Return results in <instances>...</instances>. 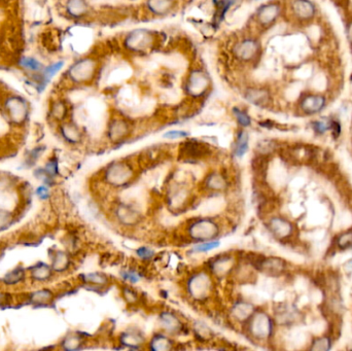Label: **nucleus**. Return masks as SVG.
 <instances>
[{
  "mask_svg": "<svg viewBox=\"0 0 352 351\" xmlns=\"http://www.w3.org/2000/svg\"><path fill=\"white\" fill-rule=\"evenodd\" d=\"M138 171L128 159L114 160L101 171V181L111 189L122 190L130 187L137 179Z\"/></svg>",
  "mask_w": 352,
  "mask_h": 351,
  "instance_id": "1",
  "label": "nucleus"
},
{
  "mask_svg": "<svg viewBox=\"0 0 352 351\" xmlns=\"http://www.w3.org/2000/svg\"><path fill=\"white\" fill-rule=\"evenodd\" d=\"M0 109L8 119L11 126L24 127L31 114L29 100L22 94L14 91H4L0 93Z\"/></svg>",
  "mask_w": 352,
  "mask_h": 351,
  "instance_id": "2",
  "label": "nucleus"
},
{
  "mask_svg": "<svg viewBox=\"0 0 352 351\" xmlns=\"http://www.w3.org/2000/svg\"><path fill=\"white\" fill-rule=\"evenodd\" d=\"M100 70L99 60L93 56H84L75 59L65 70L63 79L74 88H82L92 85Z\"/></svg>",
  "mask_w": 352,
  "mask_h": 351,
  "instance_id": "3",
  "label": "nucleus"
},
{
  "mask_svg": "<svg viewBox=\"0 0 352 351\" xmlns=\"http://www.w3.org/2000/svg\"><path fill=\"white\" fill-rule=\"evenodd\" d=\"M223 226L219 219L213 217H198L191 219L185 226V237L193 243L219 239Z\"/></svg>",
  "mask_w": 352,
  "mask_h": 351,
  "instance_id": "4",
  "label": "nucleus"
},
{
  "mask_svg": "<svg viewBox=\"0 0 352 351\" xmlns=\"http://www.w3.org/2000/svg\"><path fill=\"white\" fill-rule=\"evenodd\" d=\"M185 290L194 302H205L213 294L214 277L206 268L197 270L187 278Z\"/></svg>",
  "mask_w": 352,
  "mask_h": 351,
  "instance_id": "5",
  "label": "nucleus"
},
{
  "mask_svg": "<svg viewBox=\"0 0 352 351\" xmlns=\"http://www.w3.org/2000/svg\"><path fill=\"white\" fill-rule=\"evenodd\" d=\"M263 47L259 37L255 35H243L236 40L231 48L233 59L240 65H252L262 56Z\"/></svg>",
  "mask_w": 352,
  "mask_h": 351,
  "instance_id": "6",
  "label": "nucleus"
},
{
  "mask_svg": "<svg viewBox=\"0 0 352 351\" xmlns=\"http://www.w3.org/2000/svg\"><path fill=\"white\" fill-rule=\"evenodd\" d=\"M157 41L155 32L146 28H135L124 35L122 45L126 52L142 55L151 51L157 45Z\"/></svg>",
  "mask_w": 352,
  "mask_h": 351,
  "instance_id": "7",
  "label": "nucleus"
},
{
  "mask_svg": "<svg viewBox=\"0 0 352 351\" xmlns=\"http://www.w3.org/2000/svg\"><path fill=\"white\" fill-rule=\"evenodd\" d=\"M212 87L211 77L208 72L200 67H192L184 81V91L185 93L194 100L203 99L210 93Z\"/></svg>",
  "mask_w": 352,
  "mask_h": 351,
  "instance_id": "8",
  "label": "nucleus"
},
{
  "mask_svg": "<svg viewBox=\"0 0 352 351\" xmlns=\"http://www.w3.org/2000/svg\"><path fill=\"white\" fill-rule=\"evenodd\" d=\"M243 332L251 340L263 342L269 340L274 330L273 318L264 310H256L250 318L242 325Z\"/></svg>",
  "mask_w": 352,
  "mask_h": 351,
  "instance_id": "9",
  "label": "nucleus"
},
{
  "mask_svg": "<svg viewBox=\"0 0 352 351\" xmlns=\"http://www.w3.org/2000/svg\"><path fill=\"white\" fill-rule=\"evenodd\" d=\"M192 201L193 192L188 183L174 181L168 186L166 193V204L170 211H183L192 204Z\"/></svg>",
  "mask_w": 352,
  "mask_h": 351,
  "instance_id": "10",
  "label": "nucleus"
},
{
  "mask_svg": "<svg viewBox=\"0 0 352 351\" xmlns=\"http://www.w3.org/2000/svg\"><path fill=\"white\" fill-rule=\"evenodd\" d=\"M113 220L124 228H135L143 220V215L137 206L127 202H116L111 207Z\"/></svg>",
  "mask_w": 352,
  "mask_h": 351,
  "instance_id": "11",
  "label": "nucleus"
},
{
  "mask_svg": "<svg viewBox=\"0 0 352 351\" xmlns=\"http://www.w3.org/2000/svg\"><path fill=\"white\" fill-rule=\"evenodd\" d=\"M213 154L212 146L198 139H188L181 143L179 148L180 158L185 161H199L204 160Z\"/></svg>",
  "mask_w": 352,
  "mask_h": 351,
  "instance_id": "12",
  "label": "nucleus"
},
{
  "mask_svg": "<svg viewBox=\"0 0 352 351\" xmlns=\"http://www.w3.org/2000/svg\"><path fill=\"white\" fill-rule=\"evenodd\" d=\"M282 14V5L276 0L261 5L253 16L256 25L261 29H268L272 27Z\"/></svg>",
  "mask_w": 352,
  "mask_h": 351,
  "instance_id": "13",
  "label": "nucleus"
},
{
  "mask_svg": "<svg viewBox=\"0 0 352 351\" xmlns=\"http://www.w3.org/2000/svg\"><path fill=\"white\" fill-rule=\"evenodd\" d=\"M237 263L238 258L234 254L223 252L208 260L206 263V269L213 275L214 278L222 279L230 276L233 273Z\"/></svg>",
  "mask_w": 352,
  "mask_h": 351,
  "instance_id": "14",
  "label": "nucleus"
},
{
  "mask_svg": "<svg viewBox=\"0 0 352 351\" xmlns=\"http://www.w3.org/2000/svg\"><path fill=\"white\" fill-rule=\"evenodd\" d=\"M131 122L122 115H113L109 119L106 127V137L112 144H120L126 141L132 134Z\"/></svg>",
  "mask_w": 352,
  "mask_h": 351,
  "instance_id": "15",
  "label": "nucleus"
},
{
  "mask_svg": "<svg viewBox=\"0 0 352 351\" xmlns=\"http://www.w3.org/2000/svg\"><path fill=\"white\" fill-rule=\"evenodd\" d=\"M229 180L221 170H212L203 178L200 190L209 195H221L229 189Z\"/></svg>",
  "mask_w": 352,
  "mask_h": 351,
  "instance_id": "16",
  "label": "nucleus"
},
{
  "mask_svg": "<svg viewBox=\"0 0 352 351\" xmlns=\"http://www.w3.org/2000/svg\"><path fill=\"white\" fill-rule=\"evenodd\" d=\"M160 330L173 337L185 332L186 325L184 320L172 310H163L158 316Z\"/></svg>",
  "mask_w": 352,
  "mask_h": 351,
  "instance_id": "17",
  "label": "nucleus"
},
{
  "mask_svg": "<svg viewBox=\"0 0 352 351\" xmlns=\"http://www.w3.org/2000/svg\"><path fill=\"white\" fill-rule=\"evenodd\" d=\"M58 134L61 139L68 145H80L83 143L85 134L81 126L73 120H66L57 125Z\"/></svg>",
  "mask_w": 352,
  "mask_h": 351,
  "instance_id": "18",
  "label": "nucleus"
},
{
  "mask_svg": "<svg viewBox=\"0 0 352 351\" xmlns=\"http://www.w3.org/2000/svg\"><path fill=\"white\" fill-rule=\"evenodd\" d=\"M64 15L73 21H83L90 17L92 9L89 0H63Z\"/></svg>",
  "mask_w": 352,
  "mask_h": 351,
  "instance_id": "19",
  "label": "nucleus"
},
{
  "mask_svg": "<svg viewBox=\"0 0 352 351\" xmlns=\"http://www.w3.org/2000/svg\"><path fill=\"white\" fill-rule=\"evenodd\" d=\"M242 96L249 104L260 108H266L272 102L271 91L263 86H248L243 90Z\"/></svg>",
  "mask_w": 352,
  "mask_h": 351,
  "instance_id": "20",
  "label": "nucleus"
},
{
  "mask_svg": "<svg viewBox=\"0 0 352 351\" xmlns=\"http://www.w3.org/2000/svg\"><path fill=\"white\" fill-rule=\"evenodd\" d=\"M70 113V103L65 97L59 96L51 99L48 107V118L52 123L59 125L60 123L69 120Z\"/></svg>",
  "mask_w": 352,
  "mask_h": 351,
  "instance_id": "21",
  "label": "nucleus"
},
{
  "mask_svg": "<svg viewBox=\"0 0 352 351\" xmlns=\"http://www.w3.org/2000/svg\"><path fill=\"white\" fill-rule=\"evenodd\" d=\"M178 0H144L145 11L155 18H164L176 11Z\"/></svg>",
  "mask_w": 352,
  "mask_h": 351,
  "instance_id": "22",
  "label": "nucleus"
},
{
  "mask_svg": "<svg viewBox=\"0 0 352 351\" xmlns=\"http://www.w3.org/2000/svg\"><path fill=\"white\" fill-rule=\"evenodd\" d=\"M119 344L128 349H140L147 343L143 332L137 326H130L123 330L118 338Z\"/></svg>",
  "mask_w": 352,
  "mask_h": 351,
  "instance_id": "23",
  "label": "nucleus"
},
{
  "mask_svg": "<svg viewBox=\"0 0 352 351\" xmlns=\"http://www.w3.org/2000/svg\"><path fill=\"white\" fill-rule=\"evenodd\" d=\"M289 9L292 17L300 22L312 20L317 12L316 6L311 0H291Z\"/></svg>",
  "mask_w": 352,
  "mask_h": 351,
  "instance_id": "24",
  "label": "nucleus"
},
{
  "mask_svg": "<svg viewBox=\"0 0 352 351\" xmlns=\"http://www.w3.org/2000/svg\"><path fill=\"white\" fill-rule=\"evenodd\" d=\"M256 310L257 308L252 303L243 299H239L234 301L231 305L229 315L231 319L243 325L250 318V316L255 313Z\"/></svg>",
  "mask_w": 352,
  "mask_h": 351,
  "instance_id": "25",
  "label": "nucleus"
},
{
  "mask_svg": "<svg viewBox=\"0 0 352 351\" xmlns=\"http://www.w3.org/2000/svg\"><path fill=\"white\" fill-rule=\"evenodd\" d=\"M326 106V98L320 94H306L300 100V109L307 115L319 113Z\"/></svg>",
  "mask_w": 352,
  "mask_h": 351,
  "instance_id": "26",
  "label": "nucleus"
},
{
  "mask_svg": "<svg viewBox=\"0 0 352 351\" xmlns=\"http://www.w3.org/2000/svg\"><path fill=\"white\" fill-rule=\"evenodd\" d=\"M267 228L269 232L279 240L288 238L294 231L291 223L281 217L271 218L267 223Z\"/></svg>",
  "mask_w": 352,
  "mask_h": 351,
  "instance_id": "27",
  "label": "nucleus"
},
{
  "mask_svg": "<svg viewBox=\"0 0 352 351\" xmlns=\"http://www.w3.org/2000/svg\"><path fill=\"white\" fill-rule=\"evenodd\" d=\"M71 266L72 260L68 251L57 249L51 255V267L55 273H65L70 270Z\"/></svg>",
  "mask_w": 352,
  "mask_h": 351,
  "instance_id": "28",
  "label": "nucleus"
},
{
  "mask_svg": "<svg viewBox=\"0 0 352 351\" xmlns=\"http://www.w3.org/2000/svg\"><path fill=\"white\" fill-rule=\"evenodd\" d=\"M249 149V134L244 128H240L235 135L232 145V154L236 159H242Z\"/></svg>",
  "mask_w": 352,
  "mask_h": 351,
  "instance_id": "29",
  "label": "nucleus"
},
{
  "mask_svg": "<svg viewBox=\"0 0 352 351\" xmlns=\"http://www.w3.org/2000/svg\"><path fill=\"white\" fill-rule=\"evenodd\" d=\"M147 348L153 351H168L173 348L174 341L172 337L166 333L160 330L154 333L151 338L147 341Z\"/></svg>",
  "mask_w": 352,
  "mask_h": 351,
  "instance_id": "30",
  "label": "nucleus"
},
{
  "mask_svg": "<svg viewBox=\"0 0 352 351\" xmlns=\"http://www.w3.org/2000/svg\"><path fill=\"white\" fill-rule=\"evenodd\" d=\"M55 272L51 265L45 263H37L29 269V278L36 283H45L54 277Z\"/></svg>",
  "mask_w": 352,
  "mask_h": 351,
  "instance_id": "31",
  "label": "nucleus"
},
{
  "mask_svg": "<svg viewBox=\"0 0 352 351\" xmlns=\"http://www.w3.org/2000/svg\"><path fill=\"white\" fill-rule=\"evenodd\" d=\"M80 280L83 284L95 288H103L110 284L111 279L108 275L102 272H90L80 275Z\"/></svg>",
  "mask_w": 352,
  "mask_h": 351,
  "instance_id": "32",
  "label": "nucleus"
},
{
  "mask_svg": "<svg viewBox=\"0 0 352 351\" xmlns=\"http://www.w3.org/2000/svg\"><path fill=\"white\" fill-rule=\"evenodd\" d=\"M55 299V292L48 287L36 288L27 295V301L36 306H45L52 303Z\"/></svg>",
  "mask_w": 352,
  "mask_h": 351,
  "instance_id": "33",
  "label": "nucleus"
},
{
  "mask_svg": "<svg viewBox=\"0 0 352 351\" xmlns=\"http://www.w3.org/2000/svg\"><path fill=\"white\" fill-rule=\"evenodd\" d=\"M18 66L27 75L40 73L44 69L45 64L41 59H38L35 56L24 55L18 59Z\"/></svg>",
  "mask_w": 352,
  "mask_h": 351,
  "instance_id": "34",
  "label": "nucleus"
},
{
  "mask_svg": "<svg viewBox=\"0 0 352 351\" xmlns=\"http://www.w3.org/2000/svg\"><path fill=\"white\" fill-rule=\"evenodd\" d=\"M26 278V270L23 267H17L12 271L8 272L4 278L3 283L7 286H16L24 282Z\"/></svg>",
  "mask_w": 352,
  "mask_h": 351,
  "instance_id": "35",
  "label": "nucleus"
},
{
  "mask_svg": "<svg viewBox=\"0 0 352 351\" xmlns=\"http://www.w3.org/2000/svg\"><path fill=\"white\" fill-rule=\"evenodd\" d=\"M84 343H85V340L81 335L76 333H70L63 338L60 345L62 349L72 351V350H79L83 348Z\"/></svg>",
  "mask_w": 352,
  "mask_h": 351,
  "instance_id": "36",
  "label": "nucleus"
},
{
  "mask_svg": "<svg viewBox=\"0 0 352 351\" xmlns=\"http://www.w3.org/2000/svg\"><path fill=\"white\" fill-rule=\"evenodd\" d=\"M231 113L240 128L246 129L251 126L252 119L246 108H243L241 106H233L231 108Z\"/></svg>",
  "mask_w": 352,
  "mask_h": 351,
  "instance_id": "37",
  "label": "nucleus"
},
{
  "mask_svg": "<svg viewBox=\"0 0 352 351\" xmlns=\"http://www.w3.org/2000/svg\"><path fill=\"white\" fill-rule=\"evenodd\" d=\"M192 328H193L195 336L200 341H209L214 337V333L212 332V329L207 324H205L204 322L196 321V322H194Z\"/></svg>",
  "mask_w": 352,
  "mask_h": 351,
  "instance_id": "38",
  "label": "nucleus"
},
{
  "mask_svg": "<svg viewBox=\"0 0 352 351\" xmlns=\"http://www.w3.org/2000/svg\"><path fill=\"white\" fill-rule=\"evenodd\" d=\"M121 278L128 284H137L143 278V275L136 268L128 267L124 268L120 272Z\"/></svg>",
  "mask_w": 352,
  "mask_h": 351,
  "instance_id": "39",
  "label": "nucleus"
},
{
  "mask_svg": "<svg viewBox=\"0 0 352 351\" xmlns=\"http://www.w3.org/2000/svg\"><path fill=\"white\" fill-rule=\"evenodd\" d=\"M237 0H220V2L214 6L216 8V15L214 19L217 22H222L226 15L229 13L231 8L236 4Z\"/></svg>",
  "mask_w": 352,
  "mask_h": 351,
  "instance_id": "40",
  "label": "nucleus"
},
{
  "mask_svg": "<svg viewBox=\"0 0 352 351\" xmlns=\"http://www.w3.org/2000/svg\"><path fill=\"white\" fill-rule=\"evenodd\" d=\"M121 295L123 300L130 306L137 305L140 301V296L131 285L125 284L121 287Z\"/></svg>",
  "mask_w": 352,
  "mask_h": 351,
  "instance_id": "41",
  "label": "nucleus"
},
{
  "mask_svg": "<svg viewBox=\"0 0 352 351\" xmlns=\"http://www.w3.org/2000/svg\"><path fill=\"white\" fill-rule=\"evenodd\" d=\"M220 246H221V241L219 239L197 242V243H194L192 247V251L194 254H206V252H209L219 248Z\"/></svg>",
  "mask_w": 352,
  "mask_h": 351,
  "instance_id": "42",
  "label": "nucleus"
},
{
  "mask_svg": "<svg viewBox=\"0 0 352 351\" xmlns=\"http://www.w3.org/2000/svg\"><path fill=\"white\" fill-rule=\"evenodd\" d=\"M15 221V215L13 210L0 208V232L9 229Z\"/></svg>",
  "mask_w": 352,
  "mask_h": 351,
  "instance_id": "43",
  "label": "nucleus"
},
{
  "mask_svg": "<svg viewBox=\"0 0 352 351\" xmlns=\"http://www.w3.org/2000/svg\"><path fill=\"white\" fill-rule=\"evenodd\" d=\"M44 169L51 179L55 180V178L59 175V161H58V159L55 157L51 158L46 163Z\"/></svg>",
  "mask_w": 352,
  "mask_h": 351,
  "instance_id": "44",
  "label": "nucleus"
},
{
  "mask_svg": "<svg viewBox=\"0 0 352 351\" xmlns=\"http://www.w3.org/2000/svg\"><path fill=\"white\" fill-rule=\"evenodd\" d=\"M136 256L138 257V259H140L142 262H150L151 260H153L155 252L153 249H151L150 247L147 246H140L135 250Z\"/></svg>",
  "mask_w": 352,
  "mask_h": 351,
  "instance_id": "45",
  "label": "nucleus"
},
{
  "mask_svg": "<svg viewBox=\"0 0 352 351\" xmlns=\"http://www.w3.org/2000/svg\"><path fill=\"white\" fill-rule=\"evenodd\" d=\"M331 347V342L328 337H321L317 338L313 341L311 345L312 350H320V351H326L329 350Z\"/></svg>",
  "mask_w": 352,
  "mask_h": 351,
  "instance_id": "46",
  "label": "nucleus"
},
{
  "mask_svg": "<svg viewBox=\"0 0 352 351\" xmlns=\"http://www.w3.org/2000/svg\"><path fill=\"white\" fill-rule=\"evenodd\" d=\"M190 136V133L185 130H169L164 133L163 137L168 140H179L186 139Z\"/></svg>",
  "mask_w": 352,
  "mask_h": 351,
  "instance_id": "47",
  "label": "nucleus"
},
{
  "mask_svg": "<svg viewBox=\"0 0 352 351\" xmlns=\"http://www.w3.org/2000/svg\"><path fill=\"white\" fill-rule=\"evenodd\" d=\"M338 246L341 249H348L352 247V232H347L339 236L338 240Z\"/></svg>",
  "mask_w": 352,
  "mask_h": 351,
  "instance_id": "48",
  "label": "nucleus"
},
{
  "mask_svg": "<svg viewBox=\"0 0 352 351\" xmlns=\"http://www.w3.org/2000/svg\"><path fill=\"white\" fill-rule=\"evenodd\" d=\"M311 127L317 134L322 135L329 129V123H325L323 121H314L311 123Z\"/></svg>",
  "mask_w": 352,
  "mask_h": 351,
  "instance_id": "49",
  "label": "nucleus"
},
{
  "mask_svg": "<svg viewBox=\"0 0 352 351\" xmlns=\"http://www.w3.org/2000/svg\"><path fill=\"white\" fill-rule=\"evenodd\" d=\"M44 150H45V148H44L43 146L34 147V148L29 152V154H28V157H27V162L30 163V164H34V163L38 160V158L43 154Z\"/></svg>",
  "mask_w": 352,
  "mask_h": 351,
  "instance_id": "50",
  "label": "nucleus"
},
{
  "mask_svg": "<svg viewBox=\"0 0 352 351\" xmlns=\"http://www.w3.org/2000/svg\"><path fill=\"white\" fill-rule=\"evenodd\" d=\"M10 126H11V124L9 123L8 119L6 118V115L4 114L2 109H0V137L5 136L8 133Z\"/></svg>",
  "mask_w": 352,
  "mask_h": 351,
  "instance_id": "51",
  "label": "nucleus"
},
{
  "mask_svg": "<svg viewBox=\"0 0 352 351\" xmlns=\"http://www.w3.org/2000/svg\"><path fill=\"white\" fill-rule=\"evenodd\" d=\"M50 186L48 185H44V186H40L37 189H36V195L40 199L42 200H47L50 198V195H51V191H50Z\"/></svg>",
  "mask_w": 352,
  "mask_h": 351,
  "instance_id": "52",
  "label": "nucleus"
},
{
  "mask_svg": "<svg viewBox=\"0 0 352 351\" xmlns=\"http://www.w3.org/2000/svg\"><path fill=\"white\" fill-rule=\"evenodd\" d=\"M10 301V297L7 292L0 290V304H7Z\"/></svg>",
  "mask_w": 352,
  "mask_h": 351,
  "instance_id": "53",
  "label": "nucleus"
},
{
  "mask_svg": "<svg viewBox=\"0 0 352 351\" xmlns=\"http://www.w3.org/2000/svg\"><path fill=\"white\" fill-rule=\"evenodd\" d=\"M347 37L349 42L352 44V22H350L347 26Z\"/></svg>",
  "mask_w": 352,
  "mask_h": 351,
  "instance_id": "54",
  "label": "nucleus"
},
{
  "mask_svg": "<svg viewBox=\"0 0 352 351\" xmlns=\"http://www.w3.org/2000/svg\"><path fill=\"white\" fill-rule=\"evenodd\" d=\"M344 269H345V271L348 272V273L352 272V260L348 261V262L344 265Z\"/></svg>",
  "mask_w": 352,
  "mask_h": 351,
  "instance_id": "55",
  "label": "nucleus"
},
{
  "mask_svg": "<svg viewBox=\"0 0 352 351\" xmlns=\"http://www.w3.org/2000/svg\"><path fill=\"white\" fill-rule=\"evenodd\" d=\"M211 2H212V4H213V6H216L219 2H220V0H211Z\"/></svg>",
  "mask_w": 352,
  "mask_h": 351,
  "instance_id": "56",
  "label": "nucleus"
},
{
  "mask_svg": "<svg viewBox=\"0 0 352 351\" xmlns=\"http://www.w3.org/2000/svg\"><path fill=\"white\" fill-rule=\"evenodd\" d=\"M253 2H257V0H253Z\"/></svg>",
  "mask_w": 352,
  "mask_h": 351,
  "instance_id": "57",
  "label": "nucleus"
}]
</instances>
